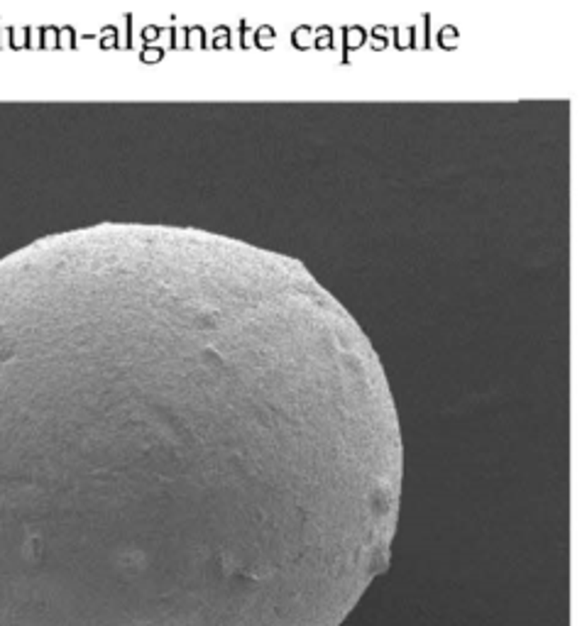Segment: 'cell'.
<instances>
[{
	"mask_svg": "<svg viewBox=\"0 0 587 626\" xmlns=\"http://www.w3.org/2000/svg\"><path fill=\"white\" fill-rule=\"evenodd\" d=\"M401 485L382 360L299 259L157 223L0 257V626H340Z\"/></svg>",
	"mask_w": 587,
	"mask_h": 626,
	"instance_id": "1",
	"label": "cell"
}]
</instances>
